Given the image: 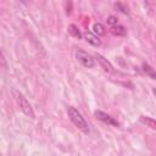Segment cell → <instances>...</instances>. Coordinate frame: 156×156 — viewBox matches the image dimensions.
Here are the masks:
<instances>
[{
    "label": "cell",
    "mask_w": 156,
    "mask_h": 156,
    "mask_svg": "<svg viewBox=\"0 0 156 156\" xmlns=\"http://www.w3.org/2000/svg\"><path fill=\"white\" fill-rule=\"evenodd\" d=\"M67 113H68V117L71 119V122L79 129L82 130L84 134H89L90 133V128H89V124L88 122L84 119V117L82 116V113L73 106H69L68 110H67Z\"/></svg>",
    "instance_id": "obj_1"
},
{
    "label": "cell",
    "mask_w": 156,
    "mask_h": 156,
    "mask_svg": "<svg viewBox=\"0 0 156 156\" xmlns=\"http://www.w3.org/2000/svg\"><path fill=\"white\" fill-rule=\"evenodd\" d=\"M12 93H13V96H15V99H16V101H17L20 108L23 111V113L27 115V116L30 117V118H34V111H33V108H32L29 101L27 100V98H26L20 90H17V89H13Z\"/></svg>",
    "instance_id": "obj_2"
},
{
    "label": "cell",
    "mask_w": 156,
    "mask_h": 156,
    "mask_svg": "<svg viewBox=\"0 0 156 156\" xmlns=\"http://www.w3.org/2000/svg\"><path fill=\"white\" fill-rule=\"evenodd\" d=\"M76 58H77V61H78L82 66H84V67H87V68H93L94 65H95L94 57H93L89 52H87V51H84V50H82V49H77V50H76Z\"/></svg>",
    "instance_id": "obj_3"
},
{
    "label": "cell",
    "mask_w": 156,
    "mask_h": 156,
    "mask_svg": "<svg viewBox=\"0 0 156 156\" xmlns=\"http://www.w3.org/2000/svg\"><path fill=\"white\" fill-rule=\"evenodd\" d=\"M95 116H96V118H98V119H100V121H101V122H104L105 124L113 126V127H118V126H119V123H118L113 117H111L110 115H107V113H106V112H104V111L96 110V111H95Z\"/></svg>",
    "instance_id": "obj_4"
},
{
    "label": "cell",
    "mask_w": 156,
    "mask_h": 156,
    "mask_svg": "<svg viewBox=\"0 0 156 156\" xmlns=\"http://www.w3.org/2000/svg\"><path fill=\"white\" fill-rule=\"evenodd\" d=\"M94 60H96V61L99 62L100 67H101L106 73H112V72H113V66H112V65H111V62H110V61H107V58H105L102 55L96 54Z\"/></svg>",
    "instance_id": "obj_5"
},
{
    "label": "cell",
    "mask_w": 156,
    "mask_h": 156,
    "mask_svg": "<svg viewBox=\"0 0 156 156\" xmlns=\"http://www.w3.org/2000/svg\"><path fill=\"white\" fill-rule=\"evenodd\" d=\"M84 37H85V40H87L89 44H91V45H94V46H100V45H101V40H100L99 37L95 35L93 32L87 30V32L84 33Z\"/></svg>",
    "instance_id": "obj_6"
},
{
    "label": "cell",
    "mask_w": 156,
    "mask_h": 156,
    "mask_svg": "<svg viewBox=\"0 0 156 156\" xmlns=\"http://www.w3.org/2000/svg\"><path fill=\"white\" fill-rule=\"evenodd\" d=\"M110 32H111L113 35H117V37H123V35H126V33H127L126 28H124L122 24H116V26L110 27Z\"/></svg>",
    "instance_id": "obj_7"
},
{
    "label": "cell",
    "mask_w": 156,
    "mask_h": 156,
    "mask_svg": "<svg viewBox=\"0 0 156 156\" xmlns=\"http://www.w3.org/2000/svg\"><path fill=\"white\" fill-rule=\"evenodd\" d=\"M93 33L95 35H105L106 34V29H105V26L101 24V23H95L93 26Z\"/></svg>",
    "instance_id": "obj_8"
},
{
    "label": "cell",
    "mask_w": 156,
    "mask_h": 156,
    "mask_svg": "<svg viewBox=\"0 0 156 156\" xmlns=\"http://www.w3.org/2000/svg\"><path fill=\"white\" fill-rule=\"evenodd\" d=\"M68 32H69L74 38H77V39H80V38H82V34H80V32H79V29H78V27H77L76 24H69V26H68Z\"/></svg>",
    "instance_id": "obj_9"
},
{
    "label": "cell",
    "mask_w": 156,
    "mask_h": 156,
    "mask_svg": "<svg viewBox=\"0 0 156 156\" xmlns=\"http://www.w3.org/2000/svg\"><path fill=\"white\" fill-rule=\"evenodd\" d=\"M140 122L144 123V124H147L149 127L155 129V121H154V118L147 117V116H140Z\"/></svg>",
    "instance_id": "obj_10"
},
{
    "label": "cell",
    "mask_w": 156,
    "mask_h": 156,
    "mask_svg": "<svg viewBox=\"0 0 156 156\" xmlns=\"http://www.w3.org/2000/svg\"><path fill=\"white\" fill-rule=\"evenodd\" d=\"M143 71H144L146 74H149V76L151 77V79H155V72H154V68H152L151 66H149L147 63H144V65H143Z\"/></svg>",
    "instance_id": "obj_11"
},
{
    "label": "cell",
    "mask_w": 156,
    "mask_h": 156,
    "mask_svg": "<svg viewBox=\"0 0 156 156\" xmlns=\"http://www.w3.org/2000/svg\"><path fill=\"white\" fill-rule=\"evenodd\" d=\"M116 7L121 9L119 11H121V12H123V13H126V15H128V13H129L128 6H126V5H124V4H122V2H117V4H116Z\"/></svg>",
    "instance_id": "obj_12"
},
{
    "label": "cell",
    "mask_w": 156,
    "mask_h": 156,
    "mask_svg": "<svg viewBox=\"0 0 156 156\" xmlns=\"http://www.w3.org/2000/svg\"><path fill=\"white\" fill-rule=\"evenodd\" d=\"M107 24H110V27L118 24V20H117V17H115V16H108V17H107Z\"/></svg>",
    "instance_id": "obj_13"
}]
</instances>
